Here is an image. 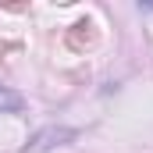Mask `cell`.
I'll return each mask as SVG.
<instances>
[{
    "instance_id": "1",
    "label": "cell",
    "mask_w": 153,
    "mask_h": 153,
    "mask_svg": "<svg viewBox=\"0 0 153 153\" xmlns=\"http://www.w3.org/2000/svg\"><path fill=\"white\" fill-rule=\"evenodd\" d=\"M71 135H75L71 128H46V132H39L36 139L29 143V150L39 153V150H50V146H61V143H64V139H71Z\"/></svg>"
},
{
    "instance_id": "2",
    "label": "cell",
    "mask_w": 153,
    "mask_h": 153,
    "mask_svg": "<svg viewBox=\"0 0 153 153\" xmlns=\"http://www.w3.org/2000/svg\"><path fill=\"white\" fill-rule=\"evenodd\" d=\"M18 107H22V96H18V93L0 89V111H18Z\"/></svg>"
}]
</instances>
